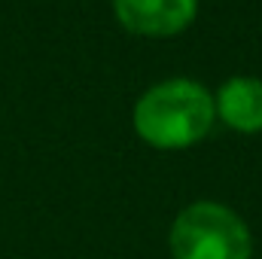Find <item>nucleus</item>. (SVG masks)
I'll use <instances>...</instances> for the list:
<instances>
[{
	"instance_id": "f03ea898",
	"label": "nucleus",
	"mask_w": 262,
	"mask_h": 259,
	"mask_svg": "<svg viewBox=\"0 0 262 259\" xmlns=\"http://www.w3.org/2000/svg\"><path fill=\"white\" fill-rule=\"evenodd\" d=\"M168 253L171 259H253V232L235 207L201 198L174 217Z\"/></svg>"
},
{
	"instance_id": "20e7f679",
	"label": "nucleus",
	"mask_w": 262,
	"mask_h": 259,
	"mask_svg": "<svg viewBox=\"0 0 262 259\" xmlns=\"http://www.w3.org/2000/svg\"><path fill=\"white\" fill-rule=\"evenodd\" d=\"M216 119L238 134H259L262 131V79L256 76H232L226 79L216 95Z\"/></svg>"
},
{
	"instance_id": "f257e3e1",
	"label": "nucleus",
	"mask_w": 262,
	"mask_h": 259,
	"mask_svg": "<svg viewBox=\"0 0 262 259\" xmlns=\"http://www.w3.org/2000/svg\"><path fill=\"white\" fill-rule=\"evenodd\" d=\"M216 122L213 95L186 76L162 79L146 89L131 113L134 134L152 149H189L201 143Z\"/></svg>"
},
{
	"instance_id": "7ed1b4c3",
	"label": "nucleus",
	"mask_w": 262,
	"mask_h": 259,
	"mask_svg": "<svg viewBox=\"0 0 262 259\" xmlns=\"http://www.w3.org/2000/svg\"><path fill=\"white\" fill-rule=\"evenodd\" d=\"M198 0H113L116 21L137 37H174L195 21Z\"/></svg>"
}]
</instances>
